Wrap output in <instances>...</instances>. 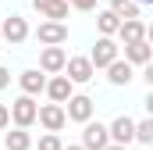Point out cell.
<instances>
[{
	"label": "cell",
	"instance_id": "6da1fadb",
	"mask_svg": "<svg viewBox=\"0 0 153 150\" xmlns=\"http://www.w3.org/2000/svg\"><path fill=\"white\" fill-rule=\"evenodd\" d=\"M117 57H121V46H117L114 39L100 36V39H96V46H93V54H89V64H93V72H96V68H107V64H114Z\"/></svg>",
	"mask_w": 153,
	"mask_h": 150
},
{
	"label": "cell",
	"instance_id": "7a4b0ae2",
	"mask_svg": "<svg viewBox=\"0 0 153 150\" xmlns=\"http://www.w3.org/2000/svg\"><path fill=\"white\" fill-rule=\"evenodd\" d=\"M107 147H111L107 125L103 122H85L82 125V150H107Z\"/></svg>",
	"mask_w": 153,
	"mask_h": 150
},
{
	"label": "cell",
	"instance_id": "3957f363",
	"mask_svg": "<svg viewBox=\"0 0 153 150\" xmlns=\"http://www.w3.org/2000/svg\"><path fill=\"white\" fill-rule=\"evenodd\" d=\"M7 111H11L14 129H29V125L36 122V111H39V107H36V100H32V97H18V100L7 107Z\"/></svg>",
	"mask_w": 153,
	"mask_h": 150
},
{
	"label": "cell",
	"instance_id": "277c9868",
	"mask_svg": "<svg viewBox=\"0 0 153 150\" xmlns=\"http://www.w3.org/2000/svg\"><path fill=\"white\" fill-rule=\"evenodd\" d=\"M107 136H111V143H117V147H128L135 140V122L128 114H117L114 122L107 125Z\"/></svg>",
	"mask_w": 153,
	"mask_h": 150
},
{
	"label": "cell",
	"instance_id": "5b68a950",
	"mask_svg": "<svg viewBox=\"0 0 153 150\" xmlns=\"http://www.w3.org/2000/svg\"><path fill=\"white\" fill-rule=\"evenodd\" d=\"M36 122L46 129V132H61L64 125H68V118H64V107L61 104H43L36 111Z\"/></svg>",
	"mask_w": 153,
	"mask_h": 150
},
{
	"label": "cell",
	"instance_id": "8992f818",
	"mask_svg": "<svg viewBox=\"0 0 153 150\" xmlns=\"http://www.w3.org/2000/svg\"><path fill=\"white\" fill-rule=\"evenodd\" d=\"M0 32H4V39H7L11 46H18V43L29 39V22H25L22 14H11V18L0 22Z\"/></svg>",
	"mask_w": 153,
	"mask_h": 150
},
{
	"label": "cell",
	"instance_id": "52a82bcc",
	"mask_svg": "<svg viewBox=\"0 0 153 150\" xmlns=\"http://www.w3.org/2000/svg\"><path fill=\"white\" fill-rule=\"evenodd\" d=\"M93 64H89V57H68L64 61V79L71 82V86H78V82H89L93 79Z\"/></svg>",
	"mask_w": 153,
	"mask_h": 150
},
{
	"label": "cell",
	"instance_id": "ba28073f",
	"mask_svg": "<svg viewBox=\"0 0 153 150\" xmlns=\"http://www.w3.org/2000/svg\"><path fill=\"white\" fill-rule=\"evenodd\" d=\"M36 39L43 46H61V43L68 39V25H64V22H43L36 29Z\"/></svg>",
	"mask_w": 153,
	"mask_h": 150
},
{
	"label": "cell",
	"instance_id": "9c48e42d",
	"mask_svg": "<svg viewBox=\"0 0 153 150\" xmlns=\"http://www.w3.org/2000/svg\"><path fill=\"white\" fill-rule=\"evenodd\" d=\"M64 118H71V122H93V100L85 97V93H75L71 100H68V107H64Z\"/></svg>",
	"mask_w": 153,
	"mask_h": 150
},
{
	"label": "cell",
	"instance_id": "30bf717a",
	"mask_svg": "<svg viewBox=\"0 0 153 150\" xmlns=\"http://www.w3.org/2000/svg\"><path fill=\"white\" fill-rule=\"evenodd\" d=\"M64 61H68L64 46H43V54H39V68H43V75L64 72Z\"/></svg>",
	"mask_w": 153,
	"mask_h": 150
},
{
	"label": "cell",
	"instance_id": "8fae6325",
	"mask_svg": "<svg viewBox=\"0 0 153 150\" xmlns=\"http://www.w3.org/2000/svg\"><path fill=\"white\" fill-rule=\"evenodd\" d=\"M46 97H50L53 104H61V107H64V104L75 97V86H71L64 75H53V79H46Z\"/></svg>",
	"mask_w": 153,
	"mask_h": 150
},
{
	"label": "cell",
	"instance_id": "7c38bea8",
	"mask_svg": "<svg viewBox=\"0 0 153 150\" xmlns=\"http://www.w3.org/2000/svg\"><path fill=\"white\" fill-rule=\"evenodd\" d=\"M18 82H22V97H36L46 89V75L39 72V68H29V72L18 75Z\"/></svg>",
	"mask_w": 153,
	"mask_h": 150
},
{
	"label": "cell",
	"instance_id": "4fadbf2b",
	"mask_svg": "<svg viewBox=\"0 0 153 150\" xmlns=\"http://www.w3.org/2000/svg\"><path fill=\"white\" fill-rule=\"evenodd\" d=\"M32 4H36V11L46 22H64L68 18V4L64 0H32Z\"/></svg>",
	"mask_w": 153,
	"mask_h": 150
},
{
	"label": "cell",
	"instance_id": "5bb4252c",
	"mask_svg": "<svg viewBox=\"0 0 153 150\" xmlns=\"http://www.w3.org/2000/svg\"><path fill=\"white\" fill-rule=\"evenodd\" d=\"M150 57H153V50H150V43H146V39H143V43H128V46H125V64H132V68H135V64H143V68H146V64H150Z\"/></svg>",
	"mask_w": 153,
	"mask_h": 150
},
{
	"label": "cell",
	"instance_id": "9a60e30c",
	"mask_svg": "<svg viewBox=\"0 0 153 150\" xmlns=\"http://www.w3.org/2000/svg\"><path fill=\"white\" fill-rule=\"evenodd\" d=\"M132 79H135V72H132V64H125L121 57H117L114 64H107V82H111V86H128Z\"/></svg>",
	"mask_w": 153,
	"mask_h": 150
},
{
	"label": "cell",
	"instance_id": "2e32d148",
	"mask_svg": "<svg viewBox=\"0 0 153 150\" xmlns=\"http://www.w3.org/2000/svg\"><path fill=\"white\" fill-rule=\"evenodd\" d=\"M117 36H121L125 46H128V43H143V39H146V25H143L139 18H135V22H121V25H117Z\"/></svg>",
	"mask_w": 153,
	"mask_h": 150
},
{
	"label": "cell",
	"instance_id": "e0dca14e",
	"mask_svg": "<svg viewBox=\"0 0 153 150\" xmlns=\"http://www.w3.org/2000/svg\"><path fill=\"white\" fill-rule=\"evenodd\" d=\"M111 14H117L121 22H135L139 18V4L135 0H111V7H107Z\"/></svg>",
	"mask_w": 153,
	"mask_h": 150
},
{
	"label": "cell",
	"instance_id": "ac0fdd59",
	"mask_svg": "<svg viewBox=\"0 0 153 150\" xmlns=\"http://www.w3.org/2000/svg\"><path fill=\"white\" fill-rule=\"evenodd\" d=\"M117 25H121V18L111 14V11H100V14H96V29H100V36L114 39V36H117Z\"/></svg>",
	"mask_w": 153,
	"mask_h": 150
},
{
	"label": "cell",
	"instance_id": "d6986e66",
	"mask_svg": "<svg viewBox=\"0 0 153 150\" xmlns=\"http://www.w3.org/2000/svg\"><path fill=\"white\" fill-rule=\"evenodd\" d=\"M4 147H7V150H29V147H32L29 129H14V132H7V136H4Z\"/></svg>",
	"mask_w": 153,
	"mask_h": 150
},
{
	"label": "cell",
	"instance_id": "ffe728a7",
	"mask_svg": "<svg viewBox=\"0 0 153 150\" xmlns=\"http://www.w3.org/2000/svg\"><path fill=\"white\" fill-rule=\"evenodd\" d=\"M135 140L139 143H153V118H143V122H135Z\"/></svg>",
	"mask_w": 153,
	"mask_h": 150
},
{
	"label": "cell",
	"instance_id": "44dd1931",
	"mask_svg": "<svg viewBox=\"0 0 153 150\" xmlns=\"http://www.w3.org/2000/svg\"><path fill=\"white\" fill-rule=\"evenodd\" d=\"M39 150H64V143H61L57 132H46V136L39 140Z\"/></svg>",
	"mask_w": 153,
	"mask_h": 150
},
{
	"label": "cell",
	"instance_id": "7402d4cb",
	"mask_svg": "<svg viewBox=\"0 0 153 150\" xmlns=\"http://www.w3.org/2000/svg\"><path fill=\"white\" fill-rule=\"evenodd\" d=\"M68 7H78V11H93L96 7V0H64Z\"/></svg>",
	"mask_w": 153,
	"mask_h": 150
},
{
	"label": "cell",
	"instance_id": "603a6c76",
	"mask_svg": "<svg viewBox=\"0 0 153 150\" xmlns=\"http://www.w3.org/2000/svg\"><path fill=\"white\" fill-rule=\"evenodd\" d=\"M11 125V111H7V104H0V129H7Z\"/></svg>",
	"mask_w": 153,
	"mask_h": 150
},
{
	"label": "cell",
	"instance_id": "cb8c5ba5",
	"mask_svg": "<svg viewBox=\"0 0 153 150\" xmlns=\"http://www.w3.org/2000/svg\"><path fill=\"white\" fill-rule=\"evenodd\" d=\"M7 86H11V72L0 64V89H7Z\"/></svg>",
	"mask_w": 153,
	"mask_h": 150
},
{
	"label": "cell",
	"instance_id": "d4e9b609",
	"mask_svg": "<svg viewBox=\"0 0 153 150\" xmlns=\"http://www.w3.org/2000/svg\"><path fill=\"white\" fill-rule=\"evenodd\" d=\"M107 150H128V147H117V143H111V147H107Z\"/></svg>",
	"mask_w": 153,
	"mask_h": 150
},
{
	"label": "cell",
	"instance_id": "484cf974",
	"mask_svg": "<svg viewBox=\"0 0 153 150\" xmlns=\"http://www.w3.org/2000/svg\"><path fill=\"white\" fill-rule=\"evenodd\" d=\"M135 4H153V0H135Z\"/></svg>",
	"mask_w": 153,
	"mask_h": 150
},
{
	"label": "cell",
	"instance_id": "4316f807",
	"mask_svg": "<svg viewBox=\"0 0 153 150\" xmlns=\"http://www.w3.org/2000/svg\"><path fill=\"white\" fill-rule=\"evenodd\" d=\"M64 150H82V147H64Z\"/></svg>",
	"mask_w": 153,
	"mask_h": 150
}]
</instances>
